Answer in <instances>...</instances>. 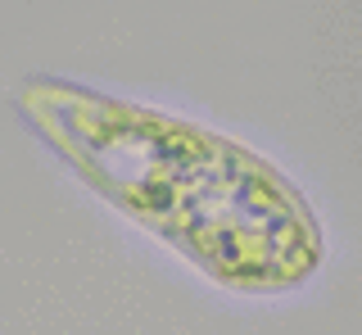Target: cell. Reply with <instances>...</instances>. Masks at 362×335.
I'll return each mask as SVG.
<instances>
[{"instance_id": "1", "label": "cell", "mask_w": 362, "mask_h": 335, "mask_svg": "<svg viewBox=\"0 0 362 335\" xmlns=\"http://www.w3.org/2000/svg\"><path fill=\"white\" fill-rule=\"evenodd\" d=\"M32 109L50 136L105 191L186 245L213 276L240 286H281L313 267V222L258 159L199 136L186 122L136 114L77 91L32 86Z\"/></svg>"}]
</instances>
